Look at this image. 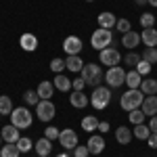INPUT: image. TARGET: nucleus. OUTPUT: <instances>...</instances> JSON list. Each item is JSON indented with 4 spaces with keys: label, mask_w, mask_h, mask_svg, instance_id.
Returning a JSON list of instances; mask_svg holds the SVG:
<instances>
[{
    "label": "nucleus",
    "mask_w": 157,
    "mask_h": 157,
    "mask_svg": "<svg viewBox=\"0 0 157 157\" xmlns=\"http://www.w3.org/2000/svg\"><path fill=\"white\" fill-rule=\"evenodd\" d=\"M80 73H82V80L86 82V86H94L97 88L105 80V73L101 69V65H97V63H86Z\"/></svg>",
    "instance_id": "1"
},
{
    "label": "nucleus",
    "mask_w": 157,
    "mask_h": 157,
    "mask_svg": "<svg viewBox=\"0 0 157 157\" xmlns=\"http://www.w3.org/2000/svg\"><path fill=\"white\" fill-rule=\"evenodd\" d=\"M143 101H145V94L140 92V88H136V90L130 88L128 92L121 94L120 105H121V109H126V111H134V109H140Z\"/></svg>",
    "instance_id": "2"
},
{
    "label": "nucleus",
    "mask_w": 157,
    "mask_h": 157,
    "mask_svg": "<svg viewBox=\"0 0 157 157\" xmlns=\"http://www.w3.org/2000/svg\"><path fill=\"white\" fill-rule=\"evenodd\" d=\"M32 121H34V115H32V111L27 107H17L13 109L11 113V124L15 128H19V130H23V128H29L32 126Z\"/></svg>",
    "instance_id": "3"
},
{
    "label": "nucleus",
    "mask_w": 157,
    "mask_h": 157,
    "mask_svg": "<svg viewBox=\"0 0 157 157\" xmlns=\"http://www.w3.org/2000/svg\"><path fill=\"white\" fill-rule=\"evenodd\" d=\"M90 103H92V107L97 109V111L105 109L111 103V90H109L107 86H97L92 90V94H90Z\"/></svg>",
    "instance_id": "4"
},
{
    "label": "nucleus",
    "mask_w": 157,
    "mask_h": 157,
    "mask_svg": "<svg viewBox=\"0 0 157 157\" xmlns=\"http://www.w3.org/2000/svg\"><path fill=\"white\" fill-rule=\"evenodd\" d=\"M111 42H113V34H111V29H103V27H98L92 32V36H90V44H92V48L97 50H103L111 46Z\"/></svg>",
    "instance_id": "5"
},
{
    "label": "nucleus",
    "mask_w": 157,
    "mask_h": 157,
    "mask_svg": "<svg viewBox=\"0 0 157 157\" xmlns=\"http://www.w3.org/2000/svg\"><path fill=\"white\" fill-rule=\"evenodd\" d=\"M105 82H107L109 88H120L121 84H126V71H124V67H120V65L109 67L107 73H105Z\"/></svg>",
    "instance_id": "6"
},
{
    "label": "nucleus",
    "mask_w": 157,
    "mask_h": 157,
    "mask_svg": "<svg viewBox=\"0 0 157 157\" xmlns=\"http://www.w3.org/2000/svg\"><path fill=\"white\" fill-rule=\"evenodd\" d=\"M98 61H101L103 65H107V67H113V65H120L121 55H120V50H117V48L107 46V48L98 50Z\"/></svg>",
    "instance_id": "7"
},
{
    "label": "nucleus",
    "mask_w": 157,
    "mask_h": 157,
    "mask_svg": "<svg viewBox=\"0 0 157 157\" xmlns=\"http://www.w3.org/2000/svg\"><path fill=\"white\" fill-rule=\"evenodd\" d=\"M57 113V107L52 105V101H40L36 105V115L40 121H50Z\"/></svg>",
    "instance_id": "8"
},
{
    "label": "nucleus",
    "mask_w": 157,
    "mask_h": 157,
    "mask_svg": "<svg viewBox=\"0 0 157 157\" xmlns=\"http://www.w3.org/2000/svg\"><path fill=\"white\" fill-rule=\"evenodd\" d=\"M59 145L63 149H67V151H73L75 147L80 145V140H78V134L73 132L71 128H65V130H61L59 134Z\"/></svg>",
    "instance_id": "9"
},
{
    "label": "nucleus",
    "mask_w": 157,
    "mask_h": 157,
    "mask_svg": "<svg viewBox=\"0 0 157 157\" xmlns=\"http://www.w3.org/2000/svg\"><path fill=\"white\" fill-rule=\"evenodd\" d=\"M84 48V44H82V40L78 36H67L63 40V50L67 52V55H80Z\"/></svg>",
    "instance_id": "10"
},
{
    "label": "nucleus",
    "mask_w": 157,
    "mask_h": 157,
    "mask_svg": "<svg viewBox=\"0 0 157 157\" xmlns=\"http://www.w3.org/2000/svg\"><path fill=\"white\" fill-rule=\"evenodd\" d=\"M88 151H90V155H101L103 151H105V138L101 136V134H90V138H88Z\"/></svg>",
    "instance_id": "11"
},
{
    "label": "nucleus",
    "mask_w": 157,
    "mask_h": 157,
    "mask_svg": "<svg viewBox=\"0 0 157 157\" xmlns=\"http://www.w3.org/2000/svg\"><path fill=\"white\" fill-rule=\"evenodd\" d=\"M69 103H71V107H75V109H84V107H88L90 98L84 94V90H73L71 97H69Z\"/></svg>",
    "instance_id": "12"
},
{
    "label": "nucleus",
    "mask_w": 157,
    "mask_h": 157,
    "mask_svg": "<svg viewBox=\"0 0 157 157\" xmlns=\"http://www.w3.org/2000/svg\"><path fill=\"white\" fill-rule=\"evenodd\" d=\"M19 46L27 52H34L38 48V36L36 34H23V36L19 38Z\"/></svg>",
    "instance_id": "13"
},
{
    "label": "nucleus",
    "mask_w": 157,
    "mask_h": 157,
    "mask_svg": "<svg viewBox=\"0 0 157 157\" xmlns=\"http://www.w3.org/2000/svg\"><path fill=\"white\" fill-rule=\"evenodd\" d=\"M140 109H143V113H145L147 117L157 115V94H153V97H145V101H143Z\"/></svg>",
    "instance_id": "14"
},
{
    "label": "nucleus",
    "mask_w": 157,
    "mask_h": 157,
    "mask_svg": "<svg viewBox=\"0 0 157 157\" xmlns=\"http://www.w3.org/2000/svg\"><path fill=\"white\" fill-rule=\"evenodd\" d=\"M36 92H38V97H40V101H50V97L55 94V84L52 82H40Z\"/></svg>",
    "instance_id": "15"
},
{
    "label": "nucleus",
    "mask_w": 157,
    "mask_h": 157,
    "mask_svg": "<svg viewBox=\"0 0 157 157\" xmlns=\"http://www.w3.org/2000/svg\"><path fill=\"white\" fill-rule=\"evenodd\" d=\"M84 65H86V63L82 61L80 55H67V59H65V67H67L69 71H73V73L82 71V67H84Z\"/></svg>",
    "instance_id": "16"
},
{
    "label": "nucleus",
    "mask_w": 157,
    "mask_h": 157,
    "mask_svg": "<svg viewBox=\"0 0 157 157\" xmlns=\"http://www.w3.org/2000/svg\"><path fill=\"white\" fill-rule=\"evenodd\" d=\"M138 44H140V34H136V32H132V29H130L128 34L121 36V46H126V48L132 50V48H136Z\"/></svg>",
    "instance_id": "17"
},
{
    "label": "nucleus",
    "mask_w": 157,
    "mask_h": 157,
    "mask_svg": "<svg viewBox=\"0 0 157 157\" xmlns=\"http://www.w3.org/2000/svg\"><path fill=\"white\" fill-rule=\"evenodd\" d=\"M0 134H2V140H4V143H17V140L21 138V136H19V128H15L13 124L4 126Z\"/></svg>",
    "instance_id": "18"
},
{
    "label": "nucleus",
    "mask_w": 157,
    "mask_h": 157,
    "mask_svg": "<svg viewBox=\"0 0 157 157\" xmlns=\"http://www.w3.org/2000/svg\"><path fill=\"white\" fill-rule=\"evenodd\" d=\"M115 23H117V19H115V15L113 13H101L98 15V27H103V29H113L115 27Z\"/></svg>",
    "instance_id": "19"
},
{
    "label": "nucleus",
    "mask_w": 157,
    "mask_h": 157,
    "mask_svg": "<svg viewBox=\"0 0 157 157\" xmlns=\"http://www.w3.org/2000/svg\"><path fill=\"white\" fill-rule=\"evenodd\" d=\"M34 149H36L38 155H50V151H52V140H48L46 136H42V138H38L36 143H34Z\"/></svg>",
    "instance_id": "20"
},
{
    "label": "nucleus",
    "mask_w": 157,
    "mask_h": 157,
    "mask_svg": "<svg viewBox=\"0 0 157 157\" xmlns=\"http://www.w3.org/2000/svg\"><path fill=\"white\" fill-rule=\"evenodd\" d=\"M140 42L145 46H157V29L155 27H147L140 34Z\"/></svg>",
    "instance_id": "21"
},
{
    "label": "nucleus",
    "mask_w": 157,
    "mask_h": 157,
    "mask_svg": "<svg viewBox=\"0 0 157 157\" xmlns=\"http://www.w3.org/2000/svg\"><path fill=\"white\" fill-rule=\"evenodd\" d=\"M52 84H55V88L61 90V92H69V90H71V80H69L67 75H63V73H57V75H55Z\"/></svg>",
    "instance_id": "22"
},
{
    "label": "nucleus",
    "mask_w": 157,
    "mask_h": 157,
    "mask_svg": "<svg viewBox=\"0 0 157 157\" xmlns=\"http://www.w3.org/2000/svg\"><path fill=\"white\" fill-rule=\"evenodd\" d=\"M132 130L130 128H126V126H120L117 130H115V140L120 143V145H128L130 140H132Z\"/></svg>",
    "instance_id": "23"
},
{
    "label": "nucleus",
    "mask_w": 157,
    "mask_h": 157,
    "mask_svg": "<svg viewBox=\"0 0 157 157\" xmlns=\"http://www.w3.org/2000/svg\"><path fill=\"white\" fill-rule=\"evenodd\" d=\"M126 84H128V88H132V90H136V88H140V84H143V75L136 71H128L126 73Z\"/></svg>",
    "instance_id": "24"
},
{
    "label": "nucleus",
    "mask_w": 157,
    "mask_h": 157,
    "mask_svg": "<svg viewBox=\"0 0 157 157\" xmlns=\"http://www.w3.org/2000/svg\"><path fill=\"white\" fill-rule=\"evenodd\" d=\"M19 147L17 143H6L4 147H0V157H19Z\"/></svg>",
    "instance_id": "25"
},
{
    "label": "nucleus",
    "mask_w": 157,
    "mask_h": 157,
    "mask_svg": "<svg viewBox=\"0 0 157 157\" xmlns=\"http://www.w3.org/2000/svg\"><path fill=\"white\" fill-rule=\"evenodd\" d=\"M140 92H143L145 97H153V94H157V80H143Z\"/></svg>",
    "instance_id": "26"
},
{
    "label": "nucleus",
    "mask_w": 157,
    "mask_h": 157,
    "mask_svg": "<svg viewBox=\"0 0 157 157\" xmlns=\"http://www.w3.org/2000/svg\"><path fill=\"white\" fill-rule=\"evenodd\" d=\"M82 130H86V132H94V130H98V120L94 117V115H86V117H82Z\"/></svg>",
    "instance_id": "27"
},
{
    "label": "nucleus",
    "mask_w": 157,
    "mask_h": 157,
    "mask_svg": "<svg viewBox=\"0 0 157 157\" xmlns=\"http://www.w3.org/2000/svg\"><path fill=\"white\" fill-rule=\"evenodd\" d=\"M11 113H13V101L11 97L2 94L0 97V115H11Z\"/></svg>",
    "instance_id": "28"
},
{
    "label": "nucleus",
    "mask_w": 157,
    "mask_h": 157,
    "mask_svg": "<svg viewBox=\"0 0 157 157\" xmlns=\"http://www.w3.org/2000/svg\"><path fill=\"white\" fill-rule=\"evenodd\" d=\"M132 134L138 140H147V138L151 136V130H149V126H145V124H138V126H134Z\"/></svg>",
    "instance_id": "29"
},
{
    "label": "nucleus",
    "mask_w": 157,
    "mask_h": 157,
    "mask_svg": "<svg viewBox=\"0 0 157 157\" xmlns=\"http://www.w3.org/2000/svg\"><path fill=\"white\" fill-rule=\"evenodd\" d=\"M143 61H147V63H157V46H147L145 50H143Z\"/></svg>",
    "instance_id": "30"
},
{
    "label": "nucleus",
    "mask_w": 157,
    "mask_h": 157,
    "mask_svg": "<svg viewBox=\"0 0 157 157\" xmlns=\"http://www.w3.org/2000/svg\"><path fill=\"white\" fill-rule=\"evenodd\" d=\"M130 124H134V126H138V124H145V113H143V109H134V111H130Z\"/></svg>",
    "instance_id": "31"
},
{
    "label": "nucleus",
    "mask_w": 157,
    "mask_h": 157,
    "mask_svg": "<svg viewBox=\"0 0 157 157\" xmlns=\"http://www.w3.org/2000/svg\"><path fill=\"white\" fill-rule=\"evenodd\" d=\"M140 61H143L140 55H136V52H128V55L124 57V65H128V67H136Z\"/></svg>",
    "instance_id": "32"
},
{
    "label": "nucleus",
    "mask_w": 157,
    "mask_h": 157,
    "mask_svg": "<svg viewBox=\"0 0 157 157\" xmlns=\"http://www.w3.org/2000/svg\"><path fill=\"white\" fill-rule=\"evenodd\" d=\"M17 147H19V151H21V153H27V151H32V149H34V143H32V138L21 136V138L17 140Z\"/></svg>",
    "instance_id": "33"
},
{
    "label": "nucleus",
    "mask_w": 157,
    "mask_h": 157,
    "mask_svg": "<svg viewBox=\"0 0 157 157\" xmlns=\"http://www.w3.org/2000/svg\"><path fill=\"white\" fill-rule=\"evenodd\" d=\"M140 25H143V27H153V25H155V15H153V13H143V15H140Z\"/></svg>",
    "instance_id": "34"
},
{
    "label": "nucleus",
    "mask_w": 157,
    "mask_h": 157,
    "mask_svg": "<svg viewBox=\"0 0 157 157\" xmlns=\"http://www.w3.org/2000/svg\"><path fill=\"white\" fill-rule=\"evenodd\" d=\"M23 98H25V103H27V105H34V107H36L38 103H40V97H38L36 90H25Z\"/></svg>",
    "instance_id": "35"
},
{
    "label": "nucleus",
    "mask_w": 157,
    "mask_h": 157,
    "mask_svg": "<svg viewBox=\"0 0 157 157\" xmlns=\"http://www.w3.org/2000/svg\"><path fill=\"white\" fill-rule=\"evenodd\" d=\"M130 27H132V25H130L128 19H117V23H115V29L121 32V36H124V34H128V32H130Z\"/></svg>",
    "instance_id": "36"
},
{
    "label": "nucleus",
    "mask_w": 157,
    "mask_h": 157,
    "mask_svg": "<svg viewBox=\"0 0 157 157\" xmlns=\"http://www.w3.org/2000/svg\"><path fill=\"white\" fill-rule=\"evenodd\" d=\"M50 69H52L55 73H61L63 69H65V61L59 59V57H57V59H52V61H50Z\"/></svg>",
    "instance_id": "37"
},
{
    "label": "nucleus",
    "mask_w": 157,
    "mask_h": 157,
    "mask_svg": "<svg viewBox=\"0 0 157 157\" xmlns=\"http://www.w3.org/2000/svg\"><path fill=\"white\" fill-rule=\"evenodd\" d=\"M59 134H61V130H57L55 126H48V128L44 130V136H46L48 140H59Z\"/></svg>",
    "instance_id": "38"
},
{
    "label": "nucleus",
    "mask_w": 157,
    "mask_h": 157,
    "mask_svg": "<svg viewBox=\"0 0 157 157\" xmlns=\"http://www.w3.org/2000/svg\"><path fill=\"white\" fill-rule=\"evenodd\" d=\"M151 67H153L151 63H147V61H140V63L136 65V71L140 73V75H149V73H151Z\"/></svg>",
    "instance_id": "39"
},
{
    "label": "nucleus",
    "mask_w": 157,
    "mask_h": 157,
    "mask_svg": "<svg viewBox=\"0 0 157 157\" xmlns=\"http://www.w3.org/2000/svg\"><path fill=\"white\" fill-rule=\"evenodd\" d=\"M90 155V151H88V147H75V149H73V157H88Z\"/></svg>",
    "instance_id": "40"
},
{
    "label": "nucleus",
    "mask_w": 157,
    "mask_h": 157,
    "mask_svg": "<svg viewBox=\"0 0 157 157\" xmlns=\"http://www.w3.org/2000/svg\"><path fill=\"white\" fill-rule=\"evenodd\" d=\"M71 86H73V90H84V88H86V82L82 80V75H80V78L71 80Z\"/></svg>",
    "instance_id": "41"
},
{
    "label": "nucleus",
    "mask_w": 157,
    "mask_h": 157,
    "mask_svg": "<svg viewBox=\"0 0 157 157\" xmlns=\"http://www.w3.org/2000/svg\"><path fill=\"white\" fill-rule=\"evenodd\" d=\"M147 145L151 147V149H157V134L155 132H151V136L147 138Z\"/></svg>",
    "instance_id": "42"
},
{
    "label": "nucleus",
    "mask_w": 157,
    "mask_h": 157,
    "mask_svg": "<svg viewBox=\"0 0 157 157\" xmlns=\"http://www.w3.org/2000/svg\"><path fill=\"white\" fill-rule=\"evenodd\" d=\"M149 130L157 134V115H153V117H151V121H149Z\"/></svg>",
    "instance_id": "43"
},
{
    "label": "nucleus",
    "mask_w": 157,
    "mask_h": 157,
    "mask_svg": "<svg viewBox=\"0 0 157 157\" xmlns=\"http://www.w3.org/2000/svg\"><path fill=\"white\" fill-rule=\"evenodd\" d=\"M98 132H109V121H98Z\"/></svg>",
    "instance_id": "44"
},
{
    "label": "nucleus",
    "mask_w": 157,
    "mask_h": 157,
    "mask_svg": "<svg viewBox=\"0 0 157 157\" xmlns=\"http://www.w3.org/2000/svg\"><path fill=\"white\" fill-rule=\"evenodd\" d=\"M134 4H138V6H145V4H149V0H134Z\"/></svg>",
    "instance_id": "45"
},
{
    "label": "nucleus",
    "mask_w": 157,
    "mask_h": 157,
    "mask_svg": "<svg viewBox=\"0 0 157 157\" xmlns=\"http://www.w3.org/2000/svg\"><path fill=\"white\" fill-rule=\"evenodd\" d=\"M149 4H151V6H157V0H149Z\"/></svg>",
    "instance_id": "46"
},
{
    "label": "nucleus",
    "mask_w": 157,
    "mask_h": 157,
    "mask_svg": "<svg viewBox=\"0 0 157 157\" xmlns=\"http://www.w3.org/2000/svg\"><path fill=\"white\" fill-rule=\"evenodd\" d=\"M57 157H69V155H67V153H59Z\"/></svg>",
    "instance_id": "47"
},
{
    "label": "nucleus",
    "mask_w": 157,
    "mask_h": 157,
    "mask_svg": "<svg viewBox=\"0 0 157 157\" xmlns=\"http://www.w3.org/2000/svg\"><path fill=\"white\" fill-rule=\"evenodd\" d=\"M0 145H2V134H0Z\"/></svg>",
    "instance_id": "48"
},
{
    "label": "nucleus",
    "mask_w": 157,
    "mask_h": 157,
    "mask_svg": "<svg viewBox=\"0 0 157 157\" xmlns=\"http://www.w3.org/2000/svg\"><path fill=\"white\" fill-rule=\"evenodd\" d=\"M38 157H48V155H38Z\"/></svg>",
    "instance_id": "49"
},
{
    "label": "nucleus",
    "mask_w": 157,
    "mask_h": 157,
    "mask_svg": "<svg viewBox=\"0 0 157 157\" xmlns=\"http://www.w3.org/2000/svg\"><path fill=\"white\" fill-rule=\"evenodd\" d=\"M86 2H94V0H86Z\"/></svg>",
    "instance_id": "50"
},
{
    "label": "nucleus",
    "mask_w": 157,
    "mask_h": 157,
    "mask_svg": "<svg viewBox=\"0 0 157 157\" xmlns=\"http://www.w3.org/2000/svg\"><path fill=\"white\" fill-rule=\"evenodd\" d=\"M0 120H2V115H0Z\"/></svg>",
    "instance_id": "51"
}]
</instances>
